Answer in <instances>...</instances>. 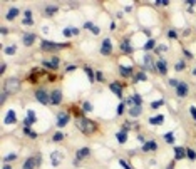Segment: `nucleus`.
<instances>
[{
    "label": "nucleus",
    "instance_id": "nucleus-1",
    "mask_svg": "<svg viewBox=\"0 0 196 169\" xmlns=\"http://www.w3.org/2000/svg\"><path fill=\"white\" fill-rule=\"evenodd\" d=\"M76 126L79 127V131L84 132L86 136H91V134L96 132V124L87 117H77L76 119Z\"/></svg>",
    "mask_w": 196,
    "mask_h": 169
},
{
    "label": "nucleus",
    "instance_id": "nucleus-2",
    "mask_svg": "<svg viewBox=\"0 0 196 169\" xmlns=\"http://www.w3.org/2000/svg\"><path fill=\"white\" fill-rule=\"evenodd\" d=\"M18 89H20V80H18L17 77H8V79L5 80V84H4V92L14 94V92H18Z\"/></svg>",
    "mask_w": 196,
    "mask_h": 169
},
{
    "label": "nucleus",
    "instance_id": "nucleus-3",
    "mask_svg": "<svg viewBox=\"0 0 196 169\" xmlns=\"http://www.w3.org/2000/svg\"><path fill=\"white\" fill-rule=\"evenodd\" d=\"M42 164V156L37 154V156H32V158H29L25 162H24V166H22V169H35L37 166Z\"/></svg>",
    "mask_w": 196,
    "mask_h": 169
},
{
    "label": "nucleus",
    "instance_id": "nucleus-4",
    "mask_svg": "<svg viewBox=\"0 0 196 169\" xmlns=\"http://www.w3.org/2000/svg\"><path fill=\"white\" fill-rule=\"evenodd\" d=\"M44 52H52V50H59V49H64V44H55V42H49V40H42L40 44Z\"/></svg>",
    "mask_w": 196,
    "mask_h": 169
},
{
    "label": "nucleus",
    "instance_id": "nucleus-5",
    "mask_svg": "<svg viewBox=\"0 0 196 169\" xmlns=\"http://www.w3.org/2000/svg\"><path fill=\"white\" fill-rule=\"evenodd\" d=\"M35 99L40 102V104L45 106V104H49V102H51V94H49L45 89H37L35 90Z\"/></svg>",
    "mask_w": 196,
    "mask_h": 169
},
{
    "label": "nucleus",
    "instance_id": "nucleus-6",
    "mask_svg": "<svg viewBox=\"0 0 196 169\" xmlns=\"http://www.w3.org/2000/svg\"><path fill=\"white\" fill-rule=\"evenodd\" d=\"M101 54L102 55H111V54H113V44H111V39H104V40H102Z\"/></svg>",
    "mask_w": 196,
    "mask_h": 169
},
{
    "label": "nucleus",
    "instance_id": "nucleus-7",
    "mask_svg": "<svg viewBox=\"0 0 196 169\" xmlns=\"http://www.w3.org/2000/svg\"><path fill=\"white\" fill-rule=\"evenodd\" d=\"M62 102V92L59 89H54L51 92V104L52 106H59Z\"/></svg>",
    "mask_w": 196,
    "mask_h": 169
},
{
    "label": "nucleus",
    "instance_id": "nucleus-8",
    "mask_svg": "<svg viewBox=\"0 0 196 169\" xmlns=\"http://www.w3.org/2000/svg\"><path fill=\"white\" fill-rule=\"evenodd\" d=\"M69 121H70V115L67 114V112H60V114L57 115V126L59 127L67 126V124H69Z\"/></svg>",
    "mask_w": 196,
    "mask_h": 169
},
{
    "label": "nucleus",
    "instance_id": "nucleus-9",
    "mask_svg": "<svg viewBox=\"0 0 196 169\" xmlns=\"http://www.w3.org/2000/svg\"><path fill=\"white\" fill-rule=\"evenodd\" d=\"M42 65L45 69H49V70H55L59 67V57H52L51 60H44Z\"/></svg>",
    "mask_w": 196,
    "mask_h": 169
},
{
    "label": "nucleus",
    "instance_id": "nucleus-10",
    "mask_svg": "<svg viewBox=\"0 0 196 169\" xmlns=\"http://www.w3.org/2000/svg\"><path fill=\"white\" fill-rule=\"evenodd\" d=\"M188 90H189L188 84L179 82V86L176 87V96H178V97H186V96H188Z\"/></svg>",
    "mask_w": 196,
    "mask_h": 169
},
{
    "label": "nucleus",
    "instance_id": "nucleus-11",
    "mask_svg": "<svg viewBox=\"0 0 196 169\" xmlns=\"http://www.w3.org/2000/svg\"><path fill=\"white\" fill-rule=\"evenodd\" d=\"M142 151L144 152H149V151H156L158 149V142L156 141H146L144 144H142Z\"/></svg>",
    "mask_w": 196,
    "mask_h": 169
},
{
    "label": "nucleus",
    "instance_id": "nucleus-12",
    "mask_svg": "<svg viewBox=\"0 0 196 169\" xmlns=\"http://www.w3.org/2000/svg\"><path fill=\"white\" fill-rule=\"evenodd\" d=\"M89 154H91V149H89V148H82V149H79V151L76 152V164L80 161V159L87 158Z\"/></svg>",
    "mask_w": 196,
    "mask_h": 169
},
{
    "label": "nucleus",
    "instance_id": "nucleus-13",
    "mask_svg": "<svg viewBox=\"0 0 196 169\" xmlns=\"http://www.w3.org/2000/svg\"><path fill=\"white\" fill-rule=\"evenodd\" d=\"M109 89H111V92H113L114 96H117V97L122 96V86H121L119 82H113L111 86H109Z\"/></svg>",
    "mask_w": 196,
    "mask_h": 169
},
{
    "label": "nucleus",
    "instance_id": "nucleus-14",
    "mask_svg": "<svg viewBox=\"0 0 196 169\" xmlns=\"http://www.w3.org/2000/svg\"><path fill=\"white\" fill-rule=\"evenodd\" d=\"M174 159L176 161H179V159H185V156H186V149L185 148H181V146H174Z\"/></svg>",
    "mask_w": 196,
    "mask_h": 169
},
{
    "label": "nucleus",
    "instance_id": "nucleus-15",
    "mask_svg": "<svg viewBox=\"0 0 196 169\" xmlns=\"http://www.w3.org/2000/svg\"><path fill=\"white\" fill-rule=\"evenodd\" d=\"M62 162V152H59V151H54L51 154V164L52 166H59Z\"/></svg>",
    "mask_w": 196,
    "mask_h": 169
},
{
    "label": "nucleus",
    "instance_id": "nucleus-16",
    "mask_svg": "<svg viewBox=\"0 0 196 169\" xmlns=\"http://www.w3.org/2000/svg\"><path fill=\"white\" fill-rule=\"evenodd\" d=\"M35 121H37V119H35V112H34V111H30V109H29V111H27V119L24 121V126H27V127H29V126H32V124L35 122Z\"/></svg>",
    "mask_w": 196,
    "mask_h": 169
},
{
    "label": "nucleus",
    "instance_id": "nucleus-17",
    "mask_svg": "<svg viewBox=\"0 0 196 169\" xmlns=\"http://www.w3.org/2000/svg\"><path fill=\"white\" fill-rule=\"evenodd\" d=\"M154 65H156V70L159 72V74H166L168 72V64H166V60H163V59H159Z\"/></svg>",
    "mask_w": 196,
    "mask_h": 169
},
{
    "label": "nucleus",
    "instance_id": "nucleus-18",
    "mask_svg": "<svg viewBox=\"0 0 196 169\" xmlns=\"http://www.w3.org/2000/svg\"><path fill=\"white\" fill-rule=\"evenodd\" d=\"M4 122L5 124H15L17 122V114H15L14 111H8L7 115H5V119H4Z\"/></svg>",
    "mask_w": 196,
    "mask_h": 169
},
{
    "label": "nucleus",
    "instance_id": "nucleus-19",
    "mask_svg": "<svg viewBox=\"0 0 196 169\" xmlns=\"http://www.w3.org/2000/svg\"><path fill=\"white\" fill-rule=\"evenodd\" d=\"M34 40H35V35H34V34H25V35L22 37V42H24V45H27V47L32 45Z\"/></svg>",
    "mask_w": 196,
    "mask_h": 169
},
{
    "label": "nucleus",
    "instance_id": "nucleus-20",
    "mask_svg": "<svg viewBox=\"0 0 196 169\" xmlns=\"http://www.w3.org/2000/svg\"><path fill=\"white\" fill-rule=\"evenodd\" d=\"M119 49L124 52V54H129V52H132V49H131V45H129V39H124L122 42L119 44Z\"/></svg>",
    "mask_w": 196,
    "mask_h": 169
},
{
    "label": "nucleus",
    "instance_id": "nucleus-21",
    "mask_svg": "<svg viewBox=\"0 0 196 169\" xmlns=\"http://www.w3.org/2000/svg\"><path fill=\"white\" fill-rule=\"evenodd\" d=\"M163 122H164V115H163V114L154 115V117L149 119V124H152V126H161Z\"/></svg>",
    "mask_w": 196,
    "mask_h": 169
},
{
    "label": "nucleus",
    "instance_id": "nucleus-22",
    "mask_svg": "<svg viewBox=\"0 0 196 169\" xmlns=\"http://www.w3.org/2000/svg\"><path fill=\"white\" fill-rule=\"evenodd\" d=\"M141 112H142V107H141V106H132V107L129 109V115H131V117H138Z\"/></svg>",
    "mask_w": 196,
    "mask_h": 169
},
{
    "label": "nucleus",
    "instance_id": "nucleus-23",
    "mask_svg": "<svg viewBox=\"0 0 196 169\" xmlns=\"http://www.w3.org/2000/svg\"><path fill=\"white\" fill-rule=\"evenodd\" d=\"M18 15V8H15V7H12V8H8V12H7V20H14L15 17Z\"/></svg>",
    "mask_w": 196,
    "mask_h": 169
},
{
    "label": "nucleus",
    "instance_id": "nucleus-24",
    "mask_svg": "<svg viewBox=\"0 0 196 169\" xmlns=\"http://www.w3.org/2000/svg\"><path fill=\"white\" fill-rule=\"evenodd\" d=\"M116 139L119 141L121 144H124L127 141V132H126V131H119V132L116 134Z\"/></svg>",
    "mask_w": 196,
    "mask_h": 169
},
{
    "label": "nucleus",
    "instance_id": "nucleus-25",
    "mask_svg": "<svg viewBox=\"0 0 196 169\" xmlns=\"http://www.w3.org/2000/svg\"><path fill=\"white\" fill-rule=\"evenodd\" d=\"M119 72L124 77H129L132 74V67H124V65H119Z\"/></svg>",
    "mask_w": 196,
    "mask_h": 169
},
{
    "label": "nucleus",
    "instance_id": "nucleus-26",
    "mask_svg": "<svg viewBox=\"0 0 196 169\" xmlns=\"http://www.w3.org/2000/svg\"><path fill=\"white\" fill-rule=\"evenodd\" d=\"M84 27H86L87 30H92V32H94L96 35H97V34L101 32V30H99V27H96L94 24H92V22H86V24H84Z\"/></svg>",
    "mask_w": 196,
    "mask_h": 169
},
{
    "label": "nucleus",
    "instance_id": "nucleus-27",
    "mask_svg": "<svg viewBox=\"0 0 196 169\" xmlns=\"http://www.w3.org/2000/svg\"><path fill=\"white\" fill-rule=\"evenodd\" d=\"M84 70H86V74L89 76V80H91V82H94V80H96V72L92 70L91 67H84Z\"/></svg>",
    "mask_w": 196,
    "mask_h": 169
},
{
    "label": "nucleus",
    "instance_id": "nucleus-28",
    "mask_svg": "<svg viewBox=\"0 0 196 169\" xmlns=\"http://www.w3.org/2000/svg\"><path fill=\"white\" fill-rule=\"evenodd\" d=\"M144 67L146 69H152V57L149 54L144 55Z\"/></svg>",
    "mask_w": 196,
    "mask_h": 169
},
{
    "label": "nucleus",
    "instance_id": "nucleus-29",
    "mask_svg": "<svg viewBox=\"0 0 196 169\" xmlns=\"http://www.w3.org/2000/svg\"><path fill=\"white\" fill-rule=\"evenodd\" d=\"M151 49H156V42H154V39H149L148 42L144 44V50H151Z\"/></svg>",
    "mask_w": 196,
    "mask_h": 169
},
{
    "label": "nucleus",
    "instance_id": "nucleus-30",
    "mask_svg": "<svg viewBox=\"0 0 196 169\" xmlns=\"http://www.w3.org/2000/svg\"><path fill=\"white\" fill-rule=\"evenodd\" d=\"M146 74L144 72H139V74H136V79H134V82H146Z\"/></svg>",
    "mask_w": 196,
    "mask_h": 169
},
{
    "label": "nucleus",
    "instance_id": "nucleus-31",
    "mask_svg": "<svg viewBox=\"0 0 196 169\" xmlns=\"http://www.w3.org/2000/svg\"><path fill=\"white\" fill-rule=\"evenodd\" d=\"M15 52H17V45H8V47H5V54H7V55H14Z\"/></svg>",
    "mask_w": 196,
    "mask_h": 169
},
{
    "label": "nucleus",
    "instance_id": "nucleus-32",
    "mask_svg": "<svg viewBox=\"0 0 196 169\" xmlns=\"http://www.w3.org/2000/svg\"><path fill=\"white\" fill-rule=\"evenodd\" d=\"M164 141H166L168 144H174V134L173 132H166L164 134Z\"/></svg>",
    "mask_w": 196,
    "mask_h": 169
},
{
    "label": "nucleus",
    "instance_id": "nucleus-33",
    "mask_svg": "<svg viewBox=\"0 0 196 169\" xmlns=\"http://www.w3.org/2000/svg\"><path fill=\"white\" fill-rule=\"evenodd\" d=\"M55 12H57V7H55V5H52V7H45V15H47V17L54 15Z\"/></svg>",
    "mask_w": 196,
    "mask_h": 169
},
{
    "label": "nucleus",
    "instance_id": "nucleus-34",
    "mask_svg": "<svg viewBox=\"0 0 196 169\" xmlns=\"http://www.w3.org/2000/svg\"><path fill=\"white\" fill-rule=\"evenodd\" d=\"M24 132H25L29 137H32V139H35V137H37V134L34 132V131L30 129V127H27V126H24Z\"/></svg>",
    "mask_w": 196,
    "mask_h": 169
},
{
    "label": "nucleus",
    "instance_id": "nucleus-35",
    "mask_svg": "<svg viewBox=\"0 0 196 169\" xmlns=\"http://www.w3.org/2000/svg\"><path fill=\"white\" fill-rule=\"evenodd\" d=\"M186 156H188V159H189V161H194V159H196V152L194 151H193V149H186Z\"/></svg>",
    "mask_w": 196,
    "mask_h": 169
},
{
    "label": "nucleus",
    "instance_id": "nucleus-36",
    "mask_svg": "<svg viewBox=\"0 0 196 169\" xmlns=\"http://www.w3.org/2000/svg\"><path fill=\"white\" fill-rule=\"evenodd\" d=\"M82 111L84 112H91L92 111V104H91V102H84V104H82Z\"/></svg>",
    "mask_w": 196,
    "mask_h": 169
},
{
    "label": "nucleus",
    "instance_id": "nucleus-37",
    "mask_svg": "<svg viewBox=\"0 0 196 169\" xmlns=\"http://www.w3.org/2000/svg\"><path fill=\"white\" fill-rule=\"evenodd\" d=\"M163 104H164V101H163V99H159V101H154V102H152L151 107H152V109H159Z\"/></svg>",
    "mask_w": 196,
    "mask_h": 169
},
{
    "label": "nucleus",
    "instance_id": "nucleus-38",
    "mask_svg": "<svg viewBox=\"0 0 196 169\" xmlns=\"http://www.w3.org/2000/svg\"><path fill=\"white\" fill-rule=\"evenodd\" d=\"M15 159H17V154H7L4 158V161L5 162H10V161H15Z\"/></svg>",
    "mask_w": 196,
    "mask_h": 169
},
{
    "label": "nucleus",
    "instance_id": "nucleus-39",
    "mask_svg": "<svg viewBox=\"0 0 196 169\" xmlns=\"http://www.w3.org/2000/svg\"><path fill=\"white\" fill-rule=\"evenodd\" d=\"M52 139H54L55 142H59V141H62V139H64V134H62V132H55Z\"/></svg>",
    "mask_w": 196,
    "mask_h": 169
},
{
    "label": "nucleus",
    "instance_id": "nucleus-40",
    "mask_svg": "<svg viewBox=\"0 0 196 169\" xmlns=\"http://www.w3.org/2000/svg\"><path fill=\"white\" fill-rule=\"evenodd\" d=\"M168 37L174 40V39H178V34H176V30H173V29H171L169 32H168Z\"/></svg>",
    "mask_w": 196,
    "mask_h": 169
},
{
    "label": "nucleus",
    "instance_id": "nucleus-41",
    "mask_svg": "<svg viewBox=\"0 0 196 169\" xmlns=\"http://www.w3.org/2000/svg\"><path fill=\"white\" fill-rule=\"evenodd\" d=\"M168 82H169V86H171V87H174V89H176V87L179 86V80H176V79H169Z\"/></svg>",
    "mask_w": 196,
    "mask_h": 169
},
{
    "label": "nucleus",
    "instance_id": "nucleus-42",
    "mask_svg": "<svg viewBox=\"0 0 196 169\" xmlns=\"http://www.w3.org/2000/svg\"><path fill=\"white\" fill-rule=\"evenodd\" d=\"M62 34H64V37H70V35H74V34H72V29H64V30H62Z\"/></svg>",
    "mask_w": 196,
    "mask_h": 169
},
{
    "label": "nucleus",
    "instance_id": "nucleus-43",
    "mask_svg": "<svg viewBox=\"0 0 196 169\" xmlns=\"http://www.w3.org/2000/svg\"><path fill=\"white\" fill-rule=\"evenodd\" d=\"M174 69H176V70H183V69H185V62H178V64L174 65Z\"/></svg>",
    "mask_w": 196,
    "mask_h": 169
},
{
    "label": "nucleus",
    "instance_id": "nucleus-44",
    "mask_svg": "<svg viewBox=\"0 0 196 169\" xmlns=\"http://www.w3.org/2000/svg\"><path fill=\"white\" fill-rule=\"evenodd\" d=\"M124 106H126V104H119V106H117V114H122V112H124Z\"/></svg>",
    "mask_w": 196,
    "mask_h": 169
},
{
    "label": "nucleus",
    "instance_id": "nucleus-45",
    "mask_svg": "<svg viewBox=\"0 0 196 169\" xmlns=\"http://www.w3.org/2000/svg\"><path fill=\"white\" fill-rule=\"evenodd\" d=\"M189 114H191L193 119L196 121V107H189Z\"/></svg>",
    "mask_w": 196,
    "mask_h": 169
},
{
    "label": "nucleus",
    "instance_id": "nucleus-46",
    "mask_svg": "<svg viewBox=\"0 0 196 169\" xmlns=\"http://www.w3.org/2000/svg\"><path fill=\"white\" fill-rule=\"evenodd\" d=\"M32 24H34L32 18H24V25H32Z\"/></svg>",
    "mask_w": 196,
    "mask_h": 169
},
{
    "label": "nucleus",
    "instance_id": "nucleus-47",
    "mask_svg": "<svg viewBox=\"0 0 196 169\" xmlns=\"http://www.w3.org/2000/svg\"><path fill=\"white\" fill-rule=\"evenodd\" d=\"M96 79H97V80H101V82L104 80V77H102V72H96Z\"/></svg>",
    "mask_w": 196,
    "mask_h": 169
},
{
    "label": "nucleus",
    "instance_id": "nucleus-48",
    "mask_svg": "<svg viewBox=\"0 0 196 169\" xmlns=\"http://www.w3.org/2000/svg\"><path fill=\"white\" fill-rule=\"evenodd\" d=\"M24 14H25V17H24V18H32V10H25Z\"/></svg>",
    "mask_w": 196,
    "mask_h": 169
},
{
    "label": "nucleus",
    "instance_id": "nucleus-49",
    "mask_svg": "<svg viewBox=\"0 0 196 169\" xmlns=\"http://www.w3.org/2000/svg\"><path fill=\"white\" fill-rule=\"evenodd\" d=\"M119 164H121V166H122V167H124V169H131V167H129V166H127V164H126V162H124V161H122V159H119Z\"/></svg>",
    "mask_w": 196,
    "mask_h": 169
},
{
    "label": "nucleus",
    "instance_id": "nucleus-50",
    "mask_svg": "<svg viewBox=\"0 0 196 169\" xmlns=\"http://www.w3.org/2000/svg\"><path fill=\"white\" fill-rule=\"evenodd\" d=\"M159 50H166V45H158L156 47V52L159 54Z\"/></svg>",
    "mask_w": 196,
    "mask_h": 169
},
{
    "label": "nucleus",
    "instance_id": "nucleus-51",
    "mask_svg": "<svg viewBox=\"0 0 196 169\" xmlns=\"http://www.w3.org/2000/svg\"><path fill=\"white\" fill-rule=\"evenodd\" d=\"M7 96H8L7 92H2V99H0V101H2V104H4V102H5V99H7Z\"/></svg>",
    "mask_w": 196,
    "mask_h": 169
},
{
    "label": "nucleus",
    "instance_id": "nucleus-52",
    "mask_svg": "<svg viewBox=\"0 0 196 169\" xmlns=\"http://www.w3.org/2000/svg\"><path fill=\"white\" fill-rule=\"evenodd\" d=\"M5 69H7V64L4 62V64H2V67H0V74H4V72H5Z\"/></svg>",
    "mask_w": 196,
    "mask_h": 169
},
{
    "label": "nucleus",
    "instance_id": "nucleus-53",
    "mask_svg": "<svg viewBox=\"0 0 196 169\" xmlns=\"http://www.w3.org/2000/svg\"><path fill=\"white\" fill-rule=\"evenodd\" d=\"M0 32H2V35H5V34H7V32H8V30H7V29H5V27H2V30H0Z\"/></svg>",
    "mask_w": 196,
    "mask_h": 169
},
{
    "label": "nucleus",
    "instance_id": "nucleus-54",
    "mask_svg": "<svg viewBox=\"0 0 196 169\" xmlns=\"http://www.w3.org/2000/svg\"><path fill=\"white\" fill-rule=\"evenodd\" d=\"M2 169H12V166H8V164H5V166H4V167H2Z\"/></svg>",
    "mask_w": 196,
    "mask_h": 169
},
{
    "label": "nucleus",
    "instance_id": "nucleus-55",
    "mask_svg": "<svg viewBox=\"0 0 196 169\" xmlns=\"http://www.w3.org/2000/svg\"><path fill=\"white\" fill-rule=\"evenodd\" d=\"M193 76H196V67H194V70H193Z\"/></svg>",
    "mask_w": 196,
    "mask_h": 169
}]
</instances>
